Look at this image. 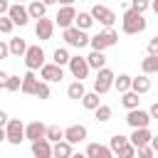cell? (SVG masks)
<instances>
[{
  "mask_svg": "<svg viewBox=\"0 0 158 158\" xmlns=\"http://www.w3.org/2000/svg\"><path fill=\"white\" fill-rule=\"evenodd\" d=\"M5 133H7V143L12 146H20L25 141V123L20 118H10L7 126H5Z\"/></svg>",
  "mask_w": 158,
  "mask_h": 158,
  "instance_id": "obj_7",
  "label": "cell"
},
{
  "mask_svg": "<svg viewBox=\"0 0 158 158\" xmlns=\"http://www.w3.org/2000/svg\"><path fill=\"white\" fill-rule=\"evenodd\" d=\"M131 81H133V77H131V74H118V77L114 79V89H118V94L131 91Z\"/></svg>",
  "mask_w": 158,
  "mask_h": 158,
  "instance_id": "obj_30",
  "label": "cell"
},
{
  "mask_svg": "<svg viewBox=\"0 0 158 158\" xmlns=\"http://www.w3.org/2000/svg\"><path fill=\"white\" fill-rule=\"evenodd\" d=\"M89 158H114V151L109 146H101V143H89L86 151H84Z\"/></svg>",
  "mask_w": 158,
  "mask_h": 158,
  "instance_id": "obj_17",
  "label": "cell"
},
{
  "mask_svg": "<svg viewBox=\"0 0 158 158\" xmlns=\"http://www.w3.org/2000/svg\"><path fill=\"white\" fill-rule=\"evenodd\" d=\"M47 136V126L42 123V121H30L27 126H25V138L32 143V141H40V138H44Z\"/></svg>",
  "mask_w": 158,
  "mask_h": 158,
  "instance_id": "obj_15",
  "label": "cell"
},
{
  "mask_svg": "<svg viewBox=\"0 0 158 158\" xmlns=\"http://www.w3.org/2000/svg\"><path fill=\"white\" fill-rule=\"evenodd\" d=\"M141 72L143 74H158V54H146V59H141Z\"/></svg>",
  "mask_w": 158,
  "mask_h": 158,
  "instance_id": "obj_21",
  "label": "cell"
},
{
  "mask_svg": "<svg viewBox=\"0 0 158 158\" xmlns=\"http://www.w3.org/2000/svg\"><path fill=\"white\" fill-rule=\"evenodd\" d=\"M89 12H91V17H94L99 25H104V27H114V22H116V12H114L111 7H106V5H99V2H96Z\"/></svg>",
  "mask_w": 158,
  "mask_h": 158,
  "instance_id": "obj_6",
  "label": "cell"
},
{
  "mask_svg": "<svg viewBox=\"0 0 158 158\" xmlns=\"http://www.w3.org/2000/svg\"><path fill=\"white\" fill-rule=\"evenodd\" d=\"M138 96H141V94H136L133 89H131V91H123V94H121V104H123V109H128V111H131V109H138V101H141Z\"/></svg>",
  "mask_w": 158,
  "mask_h": 158,
  "instance_id": "obj_28",
  "label": "cell"
},
{
  "mask_svg": "<svg viewBox=\"0 0 158 158\" xmlns=\"http://www.w3.org/2000/svg\"><path fill=\"white\" fill-rule=\"evenodd\" d=\"M111 114H114V109H111L109 104H101L99 109H94V116H96V121H99V123H106V121L111 118Z\"/></svg>",
  "mask_w": 158,
  "mask_h": 158,
  "instance_id": "obj_32",
  "label": "cell"
},
{
  "mask_svg": "<svg viewBox=\"0 0 158 158\" xmlns=\"http://www.w3.org/2000/svg\"><path fill=\"white\" fill-rule=\"evenodd\" d=\"M131 7L138 10V12H146L151 7V0H131Z\"/></svg>",
  "mask_w": 158,
  "mask_h": 158,
  "instance_id": "obj_40",
  "label": "cell"
},
{
  "mask_svg": "<svg viewBox=\"0 0 158 158\" xmlns=\"http://www.w3.org/2000/svg\"><path fill=\"white\" fill-rule=\"evenodd\" d=\"M44 138L52 141V143L64 141V128H59V126H47V136H44Z\"/></svg>",
  "mask_w": 158,
  "mask_h": 158,
  "instance_id": "obj_35",
  "label": "cell"
},
{
  "mask_svg": "<svg viewBox=\"0 0 158 158\" xmlns=\"http://www.w3.org/2000/svg\"><path fill=\"white\" fill-rule=\"evenodd\" d=\"M156 158H158V153H156Z\"/></svg>",
  "mask_w": 158,
  "mask_h": 158,
  "instance_id": "obj_54",
  "label": "cell"
},
{
  "mask_svg": "<svg viewBox=\"0 0 158 158\" xmlns=\"http://www.w3.org/2000/svg\"><path fill=\"white\" fill-rule=\"evenodd\" d=\"M7 44H10V54H12V57H25V52H27V47H30L22 37H12Z\"/></svg>",
  "mask_w": 158,
  "mask_h": 158,
  "instance_id": "obj_22",
  "label": "cell"
},
{
  "mask_svg": "<svg viewBox=\"0 0 158 158\" xmlns=\"http://www.w3.org/2000/svg\"><path fill=\"white\" fill-rule=\"evenodd\" d=\"M2 141H7V133H5V128H0V143Z\"/></svg>",
  "mask_w": 158,
  "mask_h": 158,
  "instance_id": "obj_49",
  "label": "cell"
},
{
  "mask_svg": "<svg viewBox=\"0 0 158 158\" xmlns=\"http://www.w3.org/2000/svg\"><path fill=\"white\" fill-rule=\"evenodd\" d=\"M146 17H143V12H138V10H133V7H126L123 10V17H121V30H123V35H138V32H143L146 30Z\"/></svg>",
  "mask_w": 158,
  "mask_h": 158,
  "instance_id": "obj_1",
  "label": "cell"
},
{
  "mask_svg": "<svg viewBox=\"0 0 158 158\" xmlns=\"http://www.w3.org/2000/svg\"><path fill=\"white\" fill-rule=\"evenodd\" d=\"M7 77H10V74L0 69V89H5V84H7Z\"/></svg>",
  "mask_w": 158,
  "mask_h": 158,
  "instance_id": "obj_45",
  "label": "cell"
},
{
  "mask_svg": "<svg viewBox=\"0 0 158 158\" xmlns=\"http://www.w3.org/2000/svg\"><path fill=\"white\" fill-rule=\"evenodd\" d=\"M62 37H64V42L69 44V47H77V49H81V47H86L89 44V35H86V30H79V27H67L64 32H62Z\"/></svg>",
  "mask_w": 158,
  "mask_h": 158,
  "instance_id": "obj_3",
  "label": "cell"
},
{
  "mask_svg": "<svg viewBox=\"0 0 158 158\" xmlns=\"http://www.w3.org/2000/svg\"><path fill=\"white\" fill-rule=\"evenodd\" d=\"M84 94H86V89H84V81H79V79H74V81L67 86V96H69V99H77V101H79Z\"/></svg>",
  "mask_w": 158,
  "mask_h": 158,
  "instance_id": "obj_27",
  "label": "cell"
},
{
  "mask_svg": "<svg viewBox=\"0 0 158 158\" xmlns=\"http://www.w3.org/2000/svg\"><path fill=\"white\" fill-rule=\"evenodd\" d=\"M40 79L42 81H62L64 79V69L59 67V64H54V62H44L42 64V69H40Z\"/></svg>",
  "mask_w": 158,
  "mask_h": 158,
  "instance_id": "obj_10",
  "label": "cell"
},
{
  "mask_svg": "<svg viewBox=\"0 0 158 158\" xmlns=\"http://www.w3.org/2000/svg\"><path fill=\"white\" fill-rule=\"evenodd\" d=\"M37 81H40V79L35 77V72H32V69H27V72H25V77H22V89H20V91H22V94H35Z\"/></svg>",
  "mask_w": 158,
  "mask_h": 158,
  "instance_id": "obj_23",
  "label": "cell"
},
{
  "mask_svg": "<svg viewBox=\"0 0 158 158\" xmlns=\"http://www.w3.org/2000/svg\"><path fill=\"white\" fill-rule=\"evenodd\" d=\"M49 94H52V89H49V81H37V86H35V94L32 96H37V99H49Z\"/></svg>",
  "mask_w": 158,
  "mask_h": 158,
  "instance_id": "obj_34",
  "label": "cell"
},
{
  "mask_svg": "<svg viewBox=\"0 0 158 158\" xmlns=\"http://www.w3.org/2000/svg\"><path fill=\"white\" fill-rule=\"evenodd\" d=\"M5 89H7V91H20V89H22V77L10 74V77H7V84H5Z\"/></svg>",
  "mask_w": 158,
  "mask_h": 158,
  "instance_id": "obj_36",
  "label": "cell"
},
{
  "mask_svg": "<svg viewBox=\"0 0 158 158\" xmlns=\"http://www.w3.org/2000/svg\"><path fill=\"white\" fill-rule=\"evenodd\" d=\"M131 89H133L136 94H148V91H151V77H148V74H138V77H133Z\"/></svg>",
  "mask_w": 158,
  "mask_h": 158,
  "instance_id": "obj_20",
  "label": "cell"
},
{
  "mask_svg": "<svg viewBox=\"0 0 158 158\" xmlns=\"http://www.w3.org/2000/svg\"><path fill=\"white\" fill-rule=\"evenodd\" d=\"M42 2H44V5H47V7H49V5H57V2H59V0H42Z\"/></svg>",
  "mask_w": 158,
  "mask_h": 158,
  "instance_id": "obj_50",
  "label": "cell"
},
{
  "mask_svg": "<svg viewBox=\"0 0 158 158\" xmlns=\"http://www.w3.org/2000/svg\"><path fill=\"white\" fill-rule=\"evenodd\" d=\"M7 10H10V2L7 0H0V15H7Z\"/></svg>",
  "mask_w": 158,
  "mask_h": 158,
  "instance_id": "obj_44",
  "label": "cell"
},
{
  "mask_svg": "<svg viewBox=\"0 0 158 158\" xmlns=\"http://www.w3.org/2000/svg\"><path fill=\"white\" fill-rule=\"evenodd\" d=\"M52 32H54V20L40 17V20L35 22V35H37V40L47 42V40H52Z\"/></svg>",
  "mask_w": 158,
  "mask_h": 158,
  "instance_id": "obj_14",
  "label": "cell"
},
{
  "mask_svg": "<svg viewBox=\"0 0 158 158\" xmlns=\"http://www.w3.org/2000/svg\"><path fill=\"white\" fill-rule=\"evenodd\" d=\"M94 22L96 20L91 17V12H77V17H74V27H79V30H89Z\"/></svg>",
  "mask_w": 158,
  "mask_h": 158,
  "instance_id": "obj_29",
  "label": "cell"
},
{
  "mask_svg": "<svg viewBox=\"0 0 158 158\" xmlns=\"http://www.w3.org/2000/svg\"><path fill=\"white\" fill-rule=\"evenodd\" d=\"M148 114H151V118H158V101H156V104H151Z\"/></svg>",
  "mask_w": 158,
  "mask_h": 158,
  "instance_id": "obj_46",
  "label": "cell"
},
{
  "mask_svg": "<svg viewBox=\"0 0 158 158\" xmlns=\"http://www.w3.org/2000/svg\"><path fill=\"white\" fill-rule=\"evenodd\" d=\"M151 10H153V12L158 15V0H151Z\"/></svg>",
  "mask_w": 158,
  "mask_h": 158,
  "instance_id": "obj_48",
  "label": "cell"
},
{
  "mask_svg": "<svg viewBox=\"0 0 158 158\" xmlns=\"http://www.w3.org/2000/svg\"><path fill=\"white\" fill-rule=\"evenodd\" d=\"M74 156V148L69 141H57L52 143V158H72Z\"/></svg>",
  "mask_w": 158,
  "mask_h": 158,
  "instance_id": "obj_19",
  "label": "cell"
},
{
  "mask_svg": "<svg viewBox=\"0 0 158 158\" xmlns=\"http://www.w3.org/2000/svg\"><path fill=\"white\" fill-rule=\"evenodd\" d=\"M7 121H10V116H7V114L0 109V128H5V126H7Z\"/></svg>",
  "mask_w": 158,
  "mask_h": 158,
  "instance_id": "obj_43",
  "label": "cell"
},
{
  "mask_svg": "<svg viewBox=\"0 0 158 158\" xmlns=\"http://www.w3.org/2000/svg\"><path fill=\"white\" fill-rule=\"evenodd\" d=\"M69 59H72V54H69V49H67V47H57V49H54V54H52V62H54V64H59V67L69 64Z\"/></svg>",
  "mask_w": 158,
  "mask_h": 158,
  "instance_id": "obj_31",
  "label": "cell"
},
{
  "mask_svg": "<svg viewBox=\"0 0 158 158\" xmlns=\"http://www.w3.org/2000/svg\"><path fill=\"white\" fill-rule=\"evenodd\" d=\"M136 156H138V158H156V151H153V148H151V143H148V146L136 148Z\"/></svg>",
  "mask_w": 158,
  "mask_h": 158,
  "instance_id": "obj_39",
  "label": "cell"
},
{
  "mask_svg": "<svg viewBox=\"0 0 158 158\" xmlns=\"http://www.w3.org/2000/svg\"><path fill=\"white\" fill-rule=\"evenodd\" d=\"M72 158H89V156H86V153H74Z\"/></svg>",
  "mask_w": 158,
  "mask_h": 158,
  "instance_id": "obj_51",
  "label": "cell"
},
{
  "mask_svg": "<svg viewBox=\"0 0 158 158\" xmlns=\"http://www.w3.org/2000/svg\"><path fill=\"white\" fill-rule=\"evenodd\" d=\"M151 148L158 153V136H153V138H151Z\"/></svg>",
  "mask_w": 158,
  "mask_h": 158,
  "instance_id": "obj_47",
  "label": "cell"
},
{
  "mask_svg": "<svg viewBox=\"0 0 158 158\" xmlns=\"http://www.w3.org/2000/svg\"><path fill=\"white\" fill-rule=\"evenodd\" d=\"M7 54H10V44H7V42H2V40H0V59H5V57H7Z\"/></svg>",
  "mask_w": 158,
  "mask_h": 158,
  "instance_id": "obj_42",
  "label": "cell"
},
{
  "mask_svg": "<svg viewBox=\"0 0 158 158\" xmlns=\"http://www.w3.org/2000/svg\"><path fill=\"white\" fill-rule=\"evenodd\" d=\"M151 138H153V136H151V131H148V128H133V133L128 136V141H131L136 148L148 146V143H151Z\"/></svg>",
  "mask_w": 158,
  "mask_h": 158,
  "instance_id": "obj_18",
  "label": "cell"
},
{
  "mask_svg": "<svg viewBox=\"0 0 158 158\" xmlns=\"http://www.w3.org/2000/svg\"><path fill=\"white\" fill-rule=\"evenodd\" d=\"M62 5H74V0H59Z\"/></svg>",
  "mask_w": 158,
  "mask_h": 158,
  "instance_id": "obj_52",
  "label": "cell"
},
{
  "mask_svg": "<svg viewBox=\"0 0 158 158\" xmlns=\"http://www.w3.org/2000/svg\"><path fill=\"white\" fill-rule=\"evenodd\" d=\"M126 143H128V136L114 133V136H111V141H109V148H111V151H114V156H116V153H118V151H121V148H123Z\"/></svg>",
  "mask_w": 158,
  "mask_h": 158,
  "instance_id": "obj_33",
  "label": "cell"
},
{
  "mask_svg": "<svg viewBox=\"0 0 158 158\" xmlns=\"http://www.w3.org/2000/svg\"><path fill=\"white\" fill-rule=\"evenodd\" d=\"M116 42H118V32H116L114 27H104L101 32H96V35L89 40V47H91V49H99V52H104V49L114 47Z\"/></svg>",
  "mask_w": 158,
  "mask_h": 158,
  "instance_id": "obj_2",
  "label": "cell"
},
{
  "mask_svg": "<svg viewBox=\"0 0 158 158\" xmlns=\"http://www.w3.org/2000/svg\"><path fill=\"white\" fill-rule=\"evenodd\" d=\"M15 27V22L7 17V15H0V35H10Z\"/></svg>",
  "mask_w": 158,
  "mask_h": 158,
  "instance_id": "obj_37",
  "label": "cell"
},
{
  "mask_svg": "<svg viewBox=\"0 0 158 158\" xmlns=\"http://www.w3.org/2000/svg\"><path fill=\"white\" fill-rule=\"evenodd\" d=\"M74 17H77L74 5H62V7H59V12L54 15V22H57L62 30H67V27H72V25H74Z\"/></svg>",
  "mask_w": 158,
  "mask_h": 158,
  "instance_id": "obj_12",
  "label": "cell"
},
{
  "mask_svg": "<svg viewBox=\"0 0 158 158\" xmlns=\"http://www.w3.org/2000/svg\"><path fill=\"white\" fill-rule=\"evenodd\" d=\"M27 12H30V17H32V20H40V17H44V15H47V5H44L42 0H35V2H30V5H27Z\"/></svg>",
  "mask_w": 158,
  "mask_h": 158,
  "instance_id": "obj_26",
  "label": "cell"
},
{
  "mask_svg": "<svg viewBox=\"0 0 158 158\" xmlns=\"http://www.w3.org/2000/svg\"><path fill=\"white\" fill-rule=\"evenodd\" d=\"M114 79H116V74H114L109 67L99 69V72H96V79H94V91H96V94L111 91V89H114Z\"/></svg>",
  "mask_w": 158,
  "mask_h": 158,
  "instance_id": "obj_5",
  "label": "cell"
},
{
  "mask_svg": "<svg viewBox=\"0 0 158 158\" xmlns=\"http://www.w3.org/2000/svg\"><path fill=\"white\" fill-rule=\"evenodd\" d=\"M99 96H101V94H96V91H86V94L81 96V106L89 109V111L99 109V106H101V99H99Z\"/></svg>",
  "mask_w": 158,
  "mask_h": 158,
  "instance_id": "obj_25",
  "label": "cell"
},
{
  "mask_svg": "<svg viewBox=\"0 0 158 158\" xmlns=\"http://www.w3.org/2000/svg\"><path fill=\"white\" fill-rule=\"evenodd\" d=\"M148 54H158V37H153L148 42Z\"/></svg>",
  "mask_w": 158,
  "mask_h": 158,
  "instance_id": "obj_41",
  "label": "cell"
},
{
  "mask_svg": "<svg viewBox=\"0 0 158 158\" xmlns=\"http://www.w3.org/2000/svg\"><path fill=\"white\" fill-rule=\"evenodd\" d=\"M116 156H118V158H136V146L128 141V143H126V146H123V148H121Z\"/></svg>",
  "mask_w": 158,
  "mask_h": 158,
  "instance_id": "obj_38",
  "label": "cell"
},
{
  "mask_svg": "<svg viewBox=\"0 0 158 158\" xmlns=\"http://www.w3.org/2000/svg\"><path fill=\"white\" fill-rule=\"evenodd\" d=\"M151 121H153L151 114L143 111V109H131V111L126 114V123H128L131 128H148Z\"/></svg>",
  "mask_w": 158,
  "mask_h": 158,
  "instance_id": "obj_9",
  "label": "cell"
},
{
  "mask_svg": "<svg viewBox=\"0 0 158 158\" xmlns=\"http://www.w3.org/2000/svg\"><path fill=\"white\" fill-rule=\"evenodd\" d=\"M15 2H25V0H15Z\"/></svg>",
  "mask_w": 158,
  "mask_h": 158,
  "instance_id": "obj_53",
  "label": "cell"
},
{
  "mask_svg": "<svg viewBox=\"0 0 158 158\" xmlns=\"http://www.w3.org/2000/svg\"><path fill=\"white\" fill-rule=\"evenodd\" d=\"M22 59H25V67H27V69L37 72V69H42V64H44V49H42L40 44H30Z\"/></svg>",
  "mask_w": 158,
  "mask_h": 158,
  "instance_id": "obj_4",
  "label": "cell"
},
{
  "mask_svg": "<svg viewBox=\"0 0 158 158\" xmlns=\"http://www.w3.org/2000/svg\"><path fill=\"white\" fill-rule=\"evenodd\" d=\"M7 17L15 22V25H20V27H25L32 17H30V12H27V7L22 5V2H15V5H10V10H7Z\"/></svg>",
  "mask_w": 158,
  "mask_h": 158,
  "instance_id": "obj_11",
  "label": "cell"
},
{
  "mask_svg": "<svg viewBox=\"0 0 158 158\" xmlns=\"http://www.w3.org/2000/svg\"><path fill=\"white\" fill-rule=\"evenodd\" d=\"M86 62H89V67L96 69V72L106 67V57H104V52H99V49H91V54L86 57Z\"/></svg>",
  "mask_w": 158,
  "mask_h": 158,
  "instance_id": "obj_24",
  "label": "cell"
},
{
  "mask_svg": "<svg viewBox=\"0 0 158 158\" xmlns=\"http://www.w3.org/2000/svg\"><path fill=\"white\" fill-rule=\"evenodd\" d=\"M32 156L35 158H52V141H47V138L32 141Z\"/></svg>",
  "mask_w": 158,
  "mask_h": 158,
  "instance_id": "obj_16",
  "label": "cell"
},
{
  "mask_svg": "<svg viewBox=\"0 0 158 158\" xmlns=\"http://www.w3.org/2000/svg\"><path fill=\"white\" fill-rule=\"evenodd\" d=\"M86 136H89V131H86V126H81V123H72L69 128H64V141H69L72 146L86 141Z\"/></svg>",
  "mask_w": 158,
  "mask_h": 158,
  "instance_id": "obj_13",
  "label": "cell"
},
{
  "mask_svg": "<svg viewBox=\"0 0 158 158\" xmlns=\"http://www.w3.org/2000/svg\"><path fill=\"white\" fill-rule=\"evenodd\" d=\"M67 67H69L72 77H74V79H79V81H84V79L89 77V72H91V67H89L86 57H79V54H77V57H72Z\"/></svg>",
  "mask_w": 158,
  "mask_h": 158,
  "instance_id": "obj_8",
  "label": "cell"
}]
</instances>
